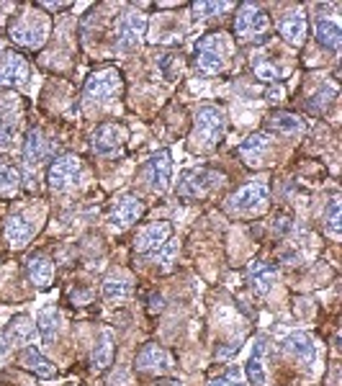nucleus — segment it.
<instances>
[{
  "mask_svg": "<svg viewBox=\"0 0 342 386\" xmlns=\"http://www.w3.org/2000/svg\"><path fill=\"white\" fill-rule=\"evenodd\" d=\"M229 54H232V42L226 39V34L222 31L206 34L196 44V70L204 75H216V72L226 70Z\"/></svg>",
  "mask_w": 342,
  "mask_h": 386,
  "instance_id": "obj_1",
  "label": "nucleus"
},
{
  "mask_svg": "<svg viewBox=\"0 0 342 386\" xmlns=\"http://www.w3.org/2000/svg\"><path fill=\"white\" fill-rule=\"evenodd\" d=\"M49 34V18L44 13H36V10H24L21 16H16L8 24V36L21 46L28 49H39L46 42Z\"/></svg>",
  "mask_w": 342,
  "mask_h": 386,
  "instance_id": "obj_2",
  "label": "nucleus"
},
{
  "mask_svg": "<svg viewBox=\"0 0 342 386\" xmlns=\"http://www.w3.org/2000/svg\"><path fill=\"white\" fill-rule=\"evenodd\" d=\"M226 132V116L222 108L216 106H201L196 111V124H193V144L198 150H211L219 144V139Z\"/></svg>",
  "mask_w": 342,
  "mask_h": 386,
  "instance_id": "obj_3",
  "label": "nucleus"
},
{
  "mask_svg": "<svg viewBox=\"0 0 342 386\" xmlns=\"http://www.w3.org/2000/svg\"><path fill=\"white\" fill-rule=\"evenodd\" d=\"M270 18L262 8H258L255 3H244L240 6L237 16H234V34L240 42H260L262 36L268 34Z\"/></svg>",
  "mask_w": 342,
  "mask_h": 386,
  "instance_id": "obj_4",
  "label": "nucleus"
},
{
  "mask_svg": "<svg viewBox=\"0 0 342 386\" xmlns=\"http://www.w3.org/2000/svg\"><path fill=\"white\" fill-rule=\"evenodd\" d=\"M229 211L240 216H258L265 211L268 207V183L265 180H252L247 186L237 191L232 198H229Z\"/></svg>",
  "mask_w": 342,
  "mask_h": 386,
  "instance_id": "obj_5",
  "label": "nucleus"
},
{
  "mask_svg": "<svg viewBox=\"0 0 342 386\" xmlns=\"http://www.w3.org/2000/svg\"><path fill=\"white\" fill-rule=\"evenodd\" d=\"M224 183V175L216 170H208V168H196V170H188L180 175L178 183V193L183 198H201L211 193L214 188H219Z\"/></svg>",
  "mask_w": 342,
  "mask_h": 386,
  "instance_id": "obj_6",
  "label": "nucleus"
},
{
  "mask_svg": "<svg viewBox=\"0 0 342 386\" xmlns=\"http://www.w3.org/2000/svg\"><path fill=\"white\" fill-rule=\"evenodd\" d=\"M118 93H121V75L114 67L93 72L85 82V98L96 100V103H106V100L116 98Z\"/></svg>",
  "mask_w": 342,
  "mask_h": 386,
  "instance_id": "obj_7",
  "label": "nucleus"
},
{
  "mask_svg": "<svg viewBox=\"0 0 342 386\" xmlns=\"http://www.w3.org/2000/svg\"><path fill=\"white\" fill-rule=\"evenodd\" d=\"M144 28H147V18L139 10H126L124 16L118 18L116 26V49L129 52L142 44Z\"/></svg>",
  "mask_w": 342,
  "mask_h": 386,
  "instance_id": "obj_8",
  "label": "nucleus"
},
{
  "mask_svg": "<svg viewBox=\"0 0 342 386\" xmlns=\"http://www.w3.org/2000/svg\"><path fill=\"white\" fill-rule=\"evenodd\" d=\"M21 116H24L21 98H18L16 93L3 90V93H0V144H8L10 139L18 134Z\"/></svg>",
  "mask_w": 342,
  "mask_h": 386,
  "instance_id": "obj_9",
  "label": "nucleus"
},
{
  "mask_svg": "<svg viewBox=\"0 0 342 386\" xmlns=\"http://www.w3.org/2000/svg\"><path fill=\"white\" fill-rule=\"evenodd\" d=\"M80 170H82L80 157H75V155H62V157H57V160L49 165V186H52L54 191L70 188L72 183L78 180Z\"/></svg>",
  "mask_w": 342,
  "mask_h": 386,
  "instance_id": "obj_10",
  "label": "nucleus"
},
{
  "mask_svg": "<svg viewBox=\"0 0 342 386\" xmlns=\"http://www.w3.org/2000/svg\"><path fill=\"white\" fill-rule=\"evenodd\" d=\"M136 369L150 371V374H170L172 371V358L168 356V351H162L160 345H144L139 356H136Z\"/></svg>",
  "mask_w": 342,
  "mask_h": 386,
  "instance_id": "obj_11",
  "label": "nucleus"
},
{
  "mask_svg": "<svg viewBox=\"0 0 342 386\" xmlns=\"http://www.w3.org/2000/svg\"><path fill=\"white\" fill-rule=\"evenodd\" d=\"M144 214V204L136 196H121L116 198V204L111 209V225L116 229H126L132 227Z\"/></svg>",
  "mask_w": 342,
  "mask_h": 386,
  "instance_id": "obj_12",
  "label": "nucleus"
},
{
  "mask_svg": "<svg viewBox=\"0 0 342 386\" xmlns=\"http://www.w3.org/2000/svg\"><path fill=\"white\" fill-rule=\"evenodd\" d=\"M28 78V64L26 60L16 52H8L0 60V88H13Z\"/></svg>",
  "mask_w": 342,
  "mask_h": 386,
  "instance_id": "obj_13",
  "label": "nucleus"
},
{
  "mask_svg": "<svg viewBox=\"0 0 342 386\" xmlns=\"http://www.w3.org/2000/svg\"><path fill=\"white\" fill-rule=\"evenodd\" d=\"M168 240H170V225H168V222L150 225L139 237H136V252H139V255H157Z\"/></svg>",
  "mask_w": 342,
  "mask_h": 386,
  "instance_id": "obj_14",
  "label": "nucleus"
},
{
  "mask_svg": "<svg viewBox=\"0 0 342 386\" xmlns=\"http://www.w3.org/2000/svg\"><path fill=\"white\" fill-rule=\"evenodd\" d=\"M150 180H152V188L157 191V193H165V191L170 188V183H172V157H170L168 150H160V152L150 160Z\"/></svg>",
  "mask_w": 342,
  "mask_h": 386,
  "instance_id": "obj_15",
  "label": "nucleus"
},
{
  "mask_svg": "<svg viewBox=\"0 0 342 386\" xmlns=\"http://www.w3.org/2000/svg\"><path fill=\"white\" fill-rule=\"evenodd\" d=\"M124 126L118 124H103L96 129V134H93V150L98 155H111L116 147H121L124 142Z\"/></svg>",
  "mask_w": 342,
  "mask_h": 386,
  "instance_id": "obj_16",
  "label": "nucleus"
},
{
  "mask_svg": "<svg viewBox=\"0 0 342 386\" xmlns=\"http://www.w3.org/2000/svg\"><path fill=\"white\" fill-rule=\"evenodd\" d=\"M280 345H283V351H286L288 356H294V358L301 360V363H309V366H312V363L316 360V348H314V342H312V337H309L306 333L288 335Z\"/></svg>",
  "mask_w": 342,
  "mask_h": 386,
  "instance_id": "obj_17",
  "label": "nucleus"
},
{
  "mask_svg": "<svg viewBox=\"0 0 342 386\" xmlns=\"http://www.w3.org/2000/svg\"><path fill=\"white\" fill-rule=\"evenodd\" d=\"M247 276H250L252 288H255L260 297H265L270 288H273V283H276L278 270L273 268L270 263H265V261H252L250 268H247Z\"/></svg>",
  "mask_w": 342,
  "mask_h": 386,
  "instance_id": "obj_18",
  "label": "nucleus"
},
{
  "mask_svg": "<svg viewBox=\"0 0 342 386\" xmlns=\"http://www.w3.org/2000/svg\"><path fill=\"white\" fill-rule=\"evenodd\" d=\"M280 36L286 39L288 44L301 46L306 39V16L304 10H294L280 21Z\"/></svg>",
  "mask_w": 342,
  "mask_h": 386,
  "instance_id": "obj_19",
  "label": "nucleus"
},
{
  "mask_svg": "<svg viewBox=\"0 0 342 386\" xmlns=\"http://www.w3.org/2000/svg\"><path fill=\"white\" fill-rule=\"evenodd\" d=\"M31 234H34V227H31L26 216L24 214L8 216V222H6V240L10 243V247H24L31 240Z\"/></svg>",
  "mask_w": 342,
  "mask_h": 386,
  "instance_id": "obj_20",
  "label": "nucleus"
},
{
  "mask_svg": "<svg viewBox=\"0 0 342 386\" xmlns=\"http://www.w3.org/2000/svg\"><path fill=\"white\" fill-rule=\"evenodd\" d=\"M265 126L273 129V132H278V134H288V137H296L306 129L304 119L296 116V114H283V111L265 119Z\"/></svg>",
  "mask_w": 342,
  "mask_h": 386,
  "instance_id": "obj_21",
  "label": "nucleus"
},
{
  "mask_svg": "<svg viewBox=\"0 0 342 386\" xmlns=\"http://www.w3.org/2000/svg\"><path fill=\"white\" fill-rule=\"evenodd\" d=\"M28 268V279L34 281L39 288H46L52 283L54 279V263L46 258V255H34V258H28L26 263Z\"/></svg>",
  "mask_w": 342,
  "mask_h": 386,
  "instance_id": "obj_22",
  "label": "nucleus"
},
{
  "mask_svg": "<svg viewBox=\"0 0 342 386\" xmlns=\"http://www.w3.org/2000/svg\"><path fill=\"white\" fill-rule=\"evenodd\" d=\"M314 34H316V42L324 46V49H330V52H337L342 44V31L340 26L330 21V18H319L314 24Z\"/></svg>",
  "mask_w": 342,
  "mask_h": 386,
  "instance_id": "obj_23",
  "label": "nucleus"
},
{
  "mask_svg": "<svg viewBox=\"0 0 342 386\" xmlns=\"http://www.w3.org/2000/svg\"><path fill=\"white\" fill-rule=\"evenodd\" d=\"M268 150H270V137L260 134V132L250 134L242 144H240V155L244 157V162H247V165H255V162L260 160V157L268 152Z\"/></svg>",
  "mask_w": 342,
  "mask_h": 386,
  "instance_id": "obj_24",
  "label": "nucleus"
},
{
  "mask_svg": "<svg viewBox=\"0 0 342 386\" xmlns=\"http://www.w3.org/2000/svg\"><path fill=\"white\" fill-rule=\"evenodd\" d=\"M34 335H36V324L26 315H21L10 322L8 333H6V340L10 345H28V342L34 340Z\"/></svg>",
  "mask_w": 342,
  "mask_h": 386,
  "instance_id": "obj_25",
  "label": "nucleus"
},
{
  "mask_svg": "<svg viewBox=\"0 0 342 386\" xmlns=\"http://www.w3.org/2000/svg\"><path fill=\"white\" fill-rule=\"evenodd\" d=\"M21 363H24L28 371H34L36 376H42V378H52L54 374H57V369H54L52 360H46L44 356L36 351V348H31V345H28L26 351L21 353Z\"/></svg>",
  "mask_w": 342,
  "mask_h": 386,
  "instance_id": "obj_26",
  "label": "nucleus"
},
{
  "mask_svg": "<svg viewBox=\"0 0 342 386\" xmlns=\"http://www.w3.org/2000/svg\"><path fill=\"white\" fill-rule=\"evenodd\" d=\"M24 157H26V165H39V162L46 157V142L44 134L39 129H31L26 137V144H24Z\"/></svg>",
  "mask_w": 342,
  "mask_h": 386,
  "instance_id": "obj_27",
  "label": "nucleus"
},
{
  "mask_svg": "<svg viewBox=\"0 0 342 386\" xmlns=\"http://www.w3.org/2000/svg\"><path fill=\"white\" fill-rule=\"evenodd\" d=\"M111 358H114V335L106 330V333H100L98 342L93 348V369L106 371L111 366Z\"/></svg>",
  "mask_w": 342,
  "mask_h": 386,
  "instance_id": "obj_28",
  "label": "nucleus"
},
{
  "mask_svg": "<svg viewBox=\"0 0 342 386\" xmlns=\"http://www.w3.org/2000/svg\"><path fill=\"white\" fill-rule=\"evenodd\" d=\"M129 294H132V283L126 279H106V283H103V297H106V301H111V304H124L126 299H129Z\"/></svg>",
  "mask_w": 342,
  "mask_h": 386,
  "instance_id": "obj_29",
  "label": "nucleus"
},
{
  "mask_svg": "<svg viewBox=\"0 0 342 386\" xmlns=\"http://www.w3.org/2000/svg\"><path fill=\"white\" fill-rule=\"evenodd\" d=\"M18 180H21V173L16 165L0 160V193H13L18 188Z\"/></svg>",
  "mask_w": 342,
  "mask_h": 386,
  "instance_id": "obj_30",
  "label": "nucleus"
},
{
  "mask_svg": "<svg viewBox=\"0 0 342 386\" xmlns=\"http://www.w3.org/2000/svg\"><path fill=\"white\" fill-rule=\"evenodd\" d=\"M57 322H60V315H57V309H44L42 315H39V324H36V330H42L46 342L54 340V335H57Z\"/></svg>",
  "mask_w": 342,
  "mask_h": 386,
  "instance_id": "obj_31",
  "label": "nucleus"
},
{
  "mask_svg": "<svg viewBox=\"0 0 342 386\" xmlns=\"http://www.w3.org/2000/svg\"><path fill=\"white\" fill-rule=\"evenodd\" d=\"M327 232L332 237H340L342 232V222H340V198L334 196L327 207Z\"/></svg>",
  "mask_w": 342,
  "mask_h": 386,
  "instance_id": "obj_32",
  "label": "nucleus"
},
{
  "mask_svg": "<svg viewBox=\"0 0 342 386\" xmlns=\"http://www.w3.org/2000/svg\"><path fill=\"white\" fill-rule=\"evenodd\" d=\"M247 378H250L252 386H262L265 384V369H262V358L260 356H252L250 360H247Z\"/></svg>",
  "mask_w": 342,
  "mask_h": 386,
  "instance_id": "obj_33",
  "label": "nucleus"
},
{
  "mask_svg": "<svg viewBox=\"0 0 342 386\" xmlns=\"http://www.w3.org/2000/svg\"><path fill=\"white\" fill-rule=\"evenodd\" d=\"M255 75H258L262 82H276L278 80V67L270 64L268 60H255Z\"/></svg>",
  "mask_w": 342,
  "mask_h": 386,
  "instance_id": "obj_34",
  "label": "nucleus"
},
{
  "mask_svg": "<svg viewBox=\"0 0 342 386\" xmlns=\"http://www.w3.org/2000/svg\"><path fill=\"white\" fill-rule=\"evenodd\" d=\"M229 8H232V3H196L193 13H196V18H208L211 13H224Z\"/></svg>",
  "mask_w": 342,
  "mask_h": 386,
  "instance_id": "obj_35",
  "label": "nucleus"
},
{
  "mask_svg": "<svg viewBox=\"0 0 342 386\" xmlns=\"http://www.w3.org/2000/svg\"><path fill=\"white\" fill-rule=\"evenodd\" d=\"M175 250H178V243H170V240H168V243L162 245V255H160V261H162V268H168V265H170L172 263V258H175Z\"/></svg>",
  "mask_w": 342,
  "mask_h": 386,
  "instance_id": "obj_36",
  "label": "nucleus"
},
{
  "mask_svg": "<svg viewBox=\"0 0 342 386\" xmlns=\"http://www.w3.org/2000/svg\"><path fill=\"white\" fill-rule=\"evenodd\" d=\"M211 386H242V381L237 378V374H226L224 378H216V381H211Z\"/></svg>",
  "mask_w": 342,
  "mask_h": 386,
  "instance_id": "obj_37",
  "label": "nucleus"
},
{
  "mask_svg": "<svg viewBox=\"0 0 342 386\" xmlns=\"http://www.w3.org/2000/svg\"><path fill=\"white\" fill-rule=\"evenodd\" d=\"M8 353H10V342L6 340V335H0V363L8 358Z\"/></svg>",
  "mask_w": 342,
  "mask_h": 386,
  "instance_id": "obj_38",
  "label": "nucleus"
},
{
  "mask_svg": "<svg viewBox=\"0 0 342 386\" xmlns=\"http://www.w3.org/2000/svg\"><path fill=\"white\" fill-rule=\"evenodd\" d=\"M42 8H46V10H62V8H67V3H42Z\"/></svg>",
  "mask_w": 342,
  "mask_h": 386,
  "instance_id": "obj_39",
  "label": "nucleus"
}]
</instances>
